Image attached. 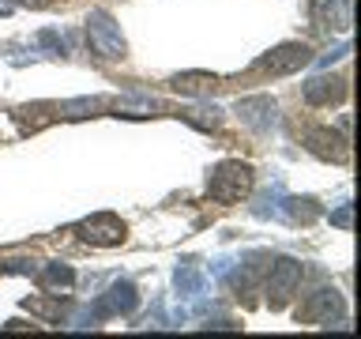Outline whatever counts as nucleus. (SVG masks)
<instances>
[{"instance_id":"dca6fc26","label":"nucleus","mask_w":361,"mask_h":339,"mask_svg":"<svg viewBox=\"0 0 361 339\" xmlns=\"http://www.w3.org/2000/svg\"><path fill=\"white\" fill-rule=\"evenodd\" d=\"M185 117L196 124V129H219V121H222L214 106H211V109H192V113H185Z\"/></svg>"},{"instance_id":"6ab92c4d","label":"nucleus","mask_w":361,"mask_h":339,"mask_svg":"<svg viewBox=\"0 0 361 339\" xmlns=\"http://www.w3.org/2000/svg\"><path fill=\"white\" fill-rule=\"evenodd\" d=\"M16 4H19V8H34V11H38V8H49L53 0H16Z\"/></svg>"},{"instance_id":"f03ea898","label":"nucleus","mask_w":361,"mask_h":339,"mask_svg":"<svg viewBox=\"0 0 361 339\" xmlns=\"http://www.w3.org/2000/svg\"><path fill=\"white\" fill-rule=\"evenodd\" d=\"M87 38H90V45H94V53L106 56V61H121L124 56L121 27L113 23L109 11H90L87 16Z\"/></svg>"},{"instance_id":"f257e3e1","label":"nucleus","mask_w":361,"mask_h":339,"mask_svg":"<svg viewBox=\"0 0 361 339\" xmlns=\"http://www.w3.org/2000/svg\"><path fill=\"white\" fill-rule=\"evenodd\" d=\"M207 192L219 203H237L252 192V166L245 162H219L207 177Z\"/></svg>"},{"instance_id":"a211bd4d","label":"nucleus","mask_w":361,"mask_h":339,"mask_svg":"<svg viewBox=\"0 0 361 339\" xmlns=\"http://www.w3.org/2000/svg\"><path fill=\"white\" fill-rule=\"evenodd\" d=\"M177 287L180 290H200V271L196 268H180L177 271Z\"/></svg>"},{"instance_id":"4468645a","label":"nucleus","mask_w":361,"mask_h":339,"mask_svg":"<svg viewBox=\"0 0 361 339\" xmlns=\"http://www.w3.org/2000/svg\"><path fill=\"white\" fill-rule=\"evenodd\" d=\"M56 298H61V294H53V302H38V298H27L23 305H27L30 313H38L42 321H61V316H64V302H56Z\"/></svg>"},{"instance_id":"9b49d317","label":"nucleus","mask_w":361,"mask_h":339,"mask_svg":"<svg viewBox=\"0 0 361 339\" xmlns=\"http://www.w3.org/2000/svg\"><path fill=\"white\" fill-rule=\"evenodd\" d=\"M237 113H241V121L245 124H252L256 132H264V129H271V124H275V102L271 98H245L241 106H237Z\"/></svg>"},{"instance_id":"f8f14e48","label":"nucleus","mask_w":361,"mask_h":339,"mask_svg":"<svg viewBox=\"0 0 361 339\" xmlns=\"http://www.w3.org/2000/svg\"><path fill=\"white\" fill-rule=\"evenodd\" d=\"M72 282H75V271L68 268V264H45L38 271V287L49 290V294H61V290L72 287Z\"/></svg>"},{"instance_id":"9d476101","label":"nucleus","mask_w":361,"mask_h":339,"mask_svg":"<svg viewBox=\"0 0 361 339\" xmlns=\"http://www.w3.org/2000/svg\"><path fill=\"white\" fill-rule=\"evenodd\" d=\"M140 305V294H135L132 282H113L106 290V298L98 302V313L102 316H117V313H132Z\"/></svg>"},{"instance_id":"ddd939ff","label":"nucleus","mask_w":361,"mask_h":339,"mask_svg":"<svg viewBox=\"0 0 361 339\" xmlns=\"http://www.w3.org/2000/svg\"><path fill=\"white\" fill-rule=\"evenodd\" d=\"M169 83H173L177 95H207V90L219 83V79L207 76V72H185V76H173Z\"/></svg>"},{"instance_id":"20e7f679","label":"nucleus","mask_w":361,"mask_h":339,"mask_svg":"<svg viewBox=\"0 0 361 339\" xmlns=\"http://www.w3.org/2000/svg\"><path fill=\"white\" fill-rule=\"evenodd\" d=\"M305 64H312V49H309V45H301V42H286V45H279V49H271L267 56H259L256 72L293 76V72H301Z\"/></svg>"},{"instance_id":"2eb2a0df","label":"nucleus","mask_w":361,"mask_h":339,"mask_svg":"<svg viewBox=\"0 0 361 339\" xmlns=\"http://www.w3.org/2000/svg\"><path fill=\"white\" fill-rule=\"evenodd\" d=\"M286 215L293 222H312L316 215H320V208H316V200H309V196L305 200H286Z\"/></svg>"},{"instance_id":"f3484780","label":"nucleus","mask_w":361,"mask_h":339,"mask_svg":"<svg viewBox=\"0 0 361 339\" xmlns=\"http://www.w3.org/2000/svg\"><path fill=\"white\" fill-rule=\"evenodd\" d=\"M331 226H338V230H350V226H354V203H343L338 211H331Z\"/></svg>"},{"instance_id":"39448f33","label":"nucleus","mask_w":361,"mask_h":339,"mask_svg":"<svg viewBox=\"0 0 361 339\" xmlns=\"http://www.w3.org/2000/svg\"><path fill=\"white\" fill-rule=\"evenodd\" d=\"M124 234H128V226H124L113 211H98V215H90V219L79 222V237H83V242H90V245H98V249L121 245Z\"/></svg>"},{"instance_id":"6e6552de","label":"nucleus","mask_w":361,"mask_h":339,"mask_svg":"<svg viewBox=\"0 0 361 339\" xmlns=\"http://www.w3.org/2000/svg\"><path fill=\"white\" fill-rule=\"evenodd\" d=\"M312 19H316V27H324V30H350L354 8H350V0H316Z\"/></svg>"},{"instance_id":"1a4fd4ad","label":"nucleus","mask_w":361,"mask_h":339,"mask_svg":"<svg viewBox=\"0 0 361 339\" xmlns=\"http://www.w3.org/2000/svg\"><path fill=\"white\" fill-rule=\"evenodd\" d=\"M346 98V79L338 76H316L305 83V102L309 106H331V102H343Z\"/></svg>"},{"instance_id":"7ed1b4c3","label":"nucleus","mask_w":361,"mask_h":339,"mask_svg":"<svg viewBox=\"0 0 361 339\" xmlns=\"http://www.w3.org/2000/svg\"><path fill=\"white\" fill-rule=\"evenodd\" d=\"M301 287V264L293 256H282L271 264V275H267V305L271 309H282L293 294Z\"/></svg>"},{"instance_id":"0eeeda50","label":"nucleus","mask_w":361,"mask_h":339,"mask_svg":"<svg viewBox=\"0 0 361 339\" xmlns=\"http://www.w3.org/2000/svg\"><path fill=\"white\" fill-rule=\"evenodd\" d=\"M305 143H309V151L316 158H327V162H346L350 158V140L335 129H312Z\"/></svg>"},{"instance_id":"423d86ee","label":"nucleus","mask_w":361,"mask_h":339,"mask_svg":"<svg viewBox=\"0 0 361 339\" xmlns=\"http://www.w3.org/2000/svg\"><path fill=\"white\" fill-rule=\"evenodd\" d=\"M343 313H346L343 294H338L335 287H320L316 294H309V302L298 309V321H305V324H331Z\"/></svg>"}]
</instances>
